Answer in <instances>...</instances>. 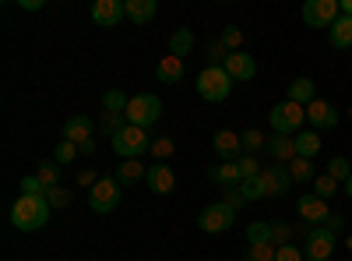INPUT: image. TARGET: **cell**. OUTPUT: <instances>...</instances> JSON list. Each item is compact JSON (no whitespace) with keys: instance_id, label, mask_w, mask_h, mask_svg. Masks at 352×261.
<instances>
[{"instance_id":"cell-30","label":"cell","mask_w":352,"mask_h":261,"mask_svg":"<svg viewBox=\"0 0 352 261\" xmlns=\"http://www.w3.org/2000/svg\"><path fill=\"white\" fill-rule=\"evenodd\" d=\"M36 177H39L46 187H56V184H60V163L43 159V163H39V169H36Z\"/></svg>"},{"instance_id":"cell-41","label":"cell","mask_w":352,"mask_h":261,"mask_svg":"<svg viewBox=\"0 0 352 261\" xmlns=\"http://www.w3.org/2000/svg\"><path fill=\"white\" fill-rule=\"evenodd\" d=\"M127 127V117H120V113H102V131L109 134V138H116Z\"/></svg>"},{"instance_id":"cell-49","label":"cell","mask_w":352,"mask_h":261,"mask_svg":"<svg viewBox=\"0 0 352 261\" xmlns=\"http://www.w3.org/2000/svg\"><path fill=\"white\" fill-rule=\"evenodd\" d=\"M78 152H85V156H92V152H96V141H85V145H78Z\"/></svg>"},{"instance_id":"cell-15","label":"cell","mask_w":352,"mask_h":261,"mask_svg":"<svg viewBox=\"0 0 352 261\" xmlns=\"http://www.w3.org/2000/svg\"><path fill=\"white\" fill-rule=\"evenodd\" d=\"M261 180L268 187V198H282L289 187H292V177H289V166H272V169H261Z\"/></svg>"},{"instance_id":"cell-8","label":"cell","mask_w":352,"mask_h":261,"mask_svg":"<svg viewBox=\"0 0 352 261\" xmlns=\"http://www.w3.org/2000/svg\"><path fill=\"white\" fill-rule=\"evenodd\" d=\"M342 18V4L338 0H307L303 4V21L310 28H331Z\"/></svg>"},{"instance_id":"cell-16","label":"cell","mask_w":352,"mask_h":261,"mask_svg":"<svg viewBox=\"0 0 352 261\" xmlns=\"http://www.w3.org/2000/svg\"><path fill=\"white\" fill-rule=\"evenodd\" d=\"M215 152L226 159V163H240V156H243V141H240V134L236 131H215Z\"/></svg>"},{"instance_id":"cell-24","label":"cell","mask_w":352,"mask_h":261,"mask_svg":"<svg viewBox=\"0 0 352 261\" xmlns=\"http://www.w3.org/2000/svg\"><path fill=\"white\" fill-rule=\"evenodd\" d=\"M144 177H148V166H141V159H124L116 166V180L120 184H138Z\"/></svg>"},{"instance_id":"cell-26","label":"cell","mask_w":352,"mask_h":261,"mask_svg":"<svg viewBox=\"0 0 352 261\" xmlns=\"http://www.w3.org/2000/svg\"><path fill=\"white\" fill-rule=\"evenodd\" d=\"M190 50H194V32L190 28H176V32L169 36V53L184 61V56H190Z\"/></svg>"},{"instance_id":"cell-3","label":"cell","mask_w":352,"mask_h":261,"mask_svg":"<svg viewBox=\"0 0 352 261\" xmlns=\"http://www.w3.org/2000/svg\"><path fill=\"white\" fill-rule=\"evenodd\" d=\"M268 117H272V134H289V138H296V134L303 131V121H307V106H296V103L282 99V103L272 106Z\"/></svg>"},{"instance_id":"cell-28","label":"cell","mask_w":352,"mask_h":261,"mask_svg":"<svg viewBox=\"0 0 352 261\" xmlns=\"http://www.w3.org/2000/svg\"><path fill=\"white\" fill-rule=\"evenodd\" d=\"M240 141H243V152H261V149H268V134L264 131H257V127H247L243 134H240Z\"/></svg>"},{"instance_id":"cell-22","label":"cell","mask_w":352,"mask_h":261,"mask_svg":"<svg viewBox=\"0 0 352 261\" xmlns=\"http://www.w3.org/2000/svg\"><path fill=\"white\" fill-rule=\"evenodd\" d=\"M328 39H331L335 50H349V46H352V18H349V14H342V18L328 28Z\"/></svg>"},{"instance_id":"cell-21","label":"cell","mask_w":352,"mask_h":261,"mask_svg":"<svg viewBox=\"0 0 352 261\" xmlns=\"http://www.w3.org/2000/svg\"><path fill=\"white\" fill-rule=\"evenodd\" d=\"M64 141H74V145H85L92 141V121L85 117V113H78V117H71L64 124Z\"/></svg>"},{"instance_id":"cell-1","label":"cell","mask_w":352,"mask_h":261,"mask_svg":"<svg viewBox=\"0 0 352 261\" xmlns=\"http://www.w3.org/2000/svg\"><path fill=\"white\" fill-rule=\"evenodd\" d=\"M50 201L36 198V194H21L11 205V226L21 229V233H32V229H43L50 222Z\"/></svg>"},{"instance_id":"cell-42","label":"cell","mask_w":352,"mask_h":261,"mask_svg":"<svg viewBox=\"0 0 352 261\" xmlns=\"http://www.w3.org/2000/svg\"><path fill=\"white\" fill-rule=\"evenodd\" d=\"M46 184L36 177V173H28V177H21V194H36V198H46Z\"/></svg>"},{"instance_id":"cell-17","label":"cell","mask_w":352,"mask_h":261,"mask_svg":"<svg viewBox=\"0 0 352 261\" xmlns=\"http://www.w3.org/2000/svg\"><path fill=\"white\" fill-rule=\"evenodd\" d=\"M268 156H272V163L289 166L292 159H296V141H292L289 134H268Z\"/></svg>"},{"instance_id":"cell-46","label":"cell","mask_w":352,"mask_h":261,"mask_svg":"<svg viewBox=\"0 0 352 261\" xmlns=\"http://www.w3.org/2000/svg\"><path fill=\"white\" fill-rule=\"evenodd\" d=\"M96 184H99V173H96V169H81V173H78V187H88V191H92Z\"/></svg>"},{"instance_id":"cell-23","label":"cell","mask_w":352,"mask_h":261,"mask_svg":"<svg viewBox=\"0 0 352 261\" xmlns=\"http://www.w3.org/2000/svg\"><path fill=\"white\" fill-rule=\"evenodd\" d=\"M124 8L134 25H148L155 18V0H124Z\"/></svg>"},{"instance_id":"cell-47","label":"cell","mask_w":352,"mask_h":261,"mask_svg":"<svg viewBox=\"0 0 352 261\" xmlns=\"http://www.w3.org/2000/svg\"><path fill=\"white\" fill-rule=\"evenodd\" d=\"M324 226H328V229H331V233H342V229H345V216H342V212H331V216H328V222H324Z\"/></svg>"},{"instance_id":"cell-38","label":"cell","mask_w":352,"mask_h":261,"mask_svg":"<svg viewBox=\"0 0 352 261\" xmlns=\"http://www.w3.org/2000/svg\"><path fill=\"white\" fill-rule=\"evenodd\" d=\"M173 152H176V145H173V138H155L152 141V156H155V163H169L173 159Z\"/></svg>"},{"instance_id":"cell-5","label":"cell","mask_w":352,"mask_h":261,"mask_svg":"<svg viewBox=\"0 0 352 261\" xmlns=\"http://www.w3.org/2000/svg\"><path fill=\"white\" fill-rule=\"evenodd\" d=\"M127 124H134V127H144L148 131L159 117H162V99L159 96H152V92H141V96H131V103H127Z\"/></svg>"},{"instance_id":"cell-48","label":"cell","mask_w":352,"mask_h":261,"mask_svg":"<svg viewBox=\"0 0 352 261\" xmlns=\"http://www.w3.org/2000/svg\"><path fill=\"white\" fill-rule=\"evenodd\" d=\"M21 11H43V0H18Z\"/></svg>"},{"instance_id":"cell-10","label":"cell","mask_w":352,"mask_h":261,"mask_svg":"<svg viewBox=\"0 0 352 261\" xmlns=\"http://www.w3.org/2000/svg\"><path fill=\"white\" fill-rule=\"evenodd\" d=\"M226 74L232 78V85H247V81H254L257 78V61L247 53V50H236V53H229L226 56Z\"/></svg>"},{"instance_id":"cell-27","label":"cell","mask_w":352,"mask_h":261,"mask_svg":"<svg viewBox=\"0 0 352 261\" xmlns=\"http://www.w3.org/2000/svg\"><path fill=\"white\" fill-rule=\"evenodd\" d=\"M289 177H292V184H307V180H317V169H314V163L310 159H292L289 163Z\"/></svg>"},{"instance_id":"cell-39","label":"cell","mask_w":352,"mask_h":261,"mask_svg":"<svg viewBox=\"0 0 352 261\" xmlns=\"http://www.w3.org/2000/svg\"><path fill=\"white\" fill-rule=\"evenodd\" d=\"M71 198H74V194H71L67 187H60V184L46 191V201H50V209H67V205H71Z\"/></svg>"},{"instance_id":"cell-50","label":"cell","mask_w":352,"mask_h":261,"mask_svg":"<svg viewBox=\"0 0 352 261\" xmlns=\"http://www.w3.org/2000/svg\"><path fill=\"white\" fill-rule=\"evenodd\" d=\"M342 14H349V18H352V0H342Z\"/></svg>"},{"instance_id":"cell-35","label":"cell","mask_w":352,"mask_h":261,"mask_svg":"<svg viewBox=\"0 0 352 261\" xmlns=\"http://www.w3.org/2000/svg\"><path fill=\"white\" fill-rule=\"evenodd\" d=\"M240 191H243V198H247V201H261V198H268V187H264V180H261V177H247V180L240 184Z\"/></svg>"},{"instance_id":"cell-33","label":"cell","mask_w":352,"mask_h":261,"mask_svg":"<svg viewBox=\"0 0 352 261\" xmlns=\"http://www.w3.org/2000/svg\"><path fill=\"white\" fill-rule=\"evenodd\" d=\"M275 254H278V247L275 244H247V261H275Z\"/></svg>"},{"instance_id":"cell-2","label":"cell","mask_w":352,"mask_h":261,"mask_svg":"<svg viewBox=\"0 0 352 261\" xmlns=\"http://www.w3.org/2000/svg\"><path fill=\"white\" fill-rule=\"evenodd\" d=\"M194 89H197V96H201L204 103H226V99L232 96V78L226 74V67H212V64H208V67L197 74Z\"/></svg>"},{"instance_id":"cell-12","label":"cell","mask_w":352,"mask_h":261,"mask_svg":"<svg viewBox=\"0 0 352 261\" xmlns=\"http://www.w3.org/2000/svg\"><path fill=\"white\" fill-rule=\"evenodd\" d=\"M124 18H127L124 0H96V4H92V21H96V25H102V28L120 25Z\"/></svg>"},{"instance_id":"cell-13","label":"cell","mask_w":352,"mask_h":261,"mask_svg":"<svg viewBox=\"0 0 352 261\" xmlns=\"http://www.w3.org/2000/svg\"><path fill=\"white\" fill-rule=\"evenodd\" d=\"M307 124H310L314 131L335 127V124H338V109H335L331 103H324V99H314V103L307 106Z\"/></svg>"},{"instance_id":"cell-18","label":"cell","mask_w":352,"mask_h":261,"mask_svg":"<svg viewBox=\"0 0 352 261\" xmlns=\"http://www.w3.org/2000/svg\"><path fill=\"white\" fill-rule=\"evenodd\" d=\"M208 180L219 184L222 191H226V187H240V184H243L240 163H219V166H212V169H208Z\"/></svg>"},{"instance_id":"cell-44","label":"cell","mask_w":352,"mask_h":261,"mask_svg":"<svg viewBox=\"0 0 352 261\" xmlns=\"http://www.w3.org/2000/svg\"><path fill=\"white\" fill-rule=\"evenodd\" d=\"M222 205H229L232 212H236L240 205H247V198H243L240 187H226V191H222Z\"/></svg>"},{"instance_id":"cell-29","label":"cell","mask_w":352,"mask_h":261,"mask_svg":"<svg viewBox=\"0 0 352 261\" xmlns=\"http://www.w3.org/2000/svg\"><path fill=\"white\" fill-rule=\"evenodd\" d=\"M127 103H131V96H124L120 89H109V92L102 96V109H106V113H120V117L127 113Z\"/></svg>"},{"instance_id":"cell-7","label":"cell","mask_w":352,"mask_h":261,"mask_svg":"<svg viewBox=\"0 0 352 261\" xmlns=\"http://www.w3.org/2000/svg\"><path fill=\"white\" fill-rule=\"evenodd\" d=\"M338 247V233H331L328 226H310L307 240H303V254L307 261H328Z\"/></svg>"},{"instance_id":"cell-4","label":"cell","mask_w":352,"mask_h":261,"mask_svg":"<svg viewBox=\"0 0 352 261\" xmlns=\"http://www.w3.org/2000/svg\"><path fill=\"white\" fill-rule=\"evenodd\" d=\"M152 141L155 138H148V131H144V127L127 124L120 134L113 138V152L120 156V159H141L144 152H152Z\"/></svg>"},{"instance_id":"cell-14","label":"cell","mask_w":352,"mask_h":261,"mask_svg":"<svg viewBox=\"0 0 352 261\" xmlns=\"http://www.w3.org/2000/svg\"><path fill=\"white\" fill-rule=\"evenodd\" d=\"M144 184H148L152 194H169V191L176 187V173H173L169 163H155V166H148V177H144Z\"/></svg>"},{"instance_id":"cell-31","label":"cell","mask_w":352,"mask_h":261,"mask_svg":"<svg viewBox=\"0 0 352 261\" xmlns=\"http://www.w3.org/2000/svg\"><path fill=\"white\" fill-rule=\"evenodd\" d=\"M247 244H272V222H250L247 226Z\"/></svg>"},{"instance_id":"cell-19","label":"cell","mask_w":352,"mask_h":261,"mask_svg":"<svg viewBox=\"0 0 352 261\" xmlns=\"http://www.w3.org/2000/svg\"><path fill=\"white\" fill-rule=\"evenodd\" d=\"M285 99L289 103H296V106H310L317 99V85L314 78H292L289 81V89H285Z\"/></svg>"},{"instance_id":"cell-34","label":"cell","mask_w":352,"mask_h":261,"mask_svg":"<svg viewBox=\"0 0 352 261\" xmlns=\"http://www.w3.org/2000/svg\"><path fill=\"white\" fill-rule=\"evenodd\" d=\"M219 43H222L229 53H236V50L243 46V28H236V25H226V28H222V36H219Z\"/></svg>"},{"instance_id":"cell-6","label":"cell","mask_w":352,"mask_h":261,"mask_svg":"<svg viewBox=\"0 0 352 261\" xmlns=\"http://www.w3.org/2000/svg\"><path fill=\"white\" fill-rule=\"evenodd\" d=\"M120 198H124V184L120 180L116 177H99V184L88 191V209L106 216V212H113L116 205H120Z\"/></svg>"},{"instance_id":"cell-51","label":"cell","mask_w":352,"mask_h":261,"mask_svg":"<svg viewBox=\"0 0 352 261\" xmlns=\"http://www.w3.org/2000/svg\"><path fill=\"white\" fill-rule=\"evenodd\" d=\"M345 194H349V198H352V177H349V180H345Z\"/></svg>"},{"instance_id":"cell-25","label":"cell","mask_w":352,"mask_h":261,"mask_svg":"<svg viewBox=\"0 0 352 261\" xmlns=\"http://www.w3.org/2000/svg\"><path fill=\"white\" fill-rule=\"evenodd\" d=\"M292 141H296V156H300V159H314V156L320 152V134H317L314 127H310V131H300Z\"/></svg>"},{"instance_id":"cell-9","label":"cell","mask_w":352,"mask_h":261,"mask_svg":"<svg viewBox=\"0 0 352 261\" xmlns=\"http://www.w3.org/2000/svg\"><path fill=\"white\" fill-rule=\"evenodd\" d=\"M232 222H236V212H232L229 205H222V201L201 209V216H197V226L204 229V233H226V229H232Z\"/></svg>"},{"instance_id":"cell-37","label":"cell","mask_w":352,"mask_h":261,"mask_svg":"<svg viewBox=\"0 0 352 261\" xmlns=\"http://www.w3.org/2000/svg\"><path fill=\"white\" fill-rule=\"evenodd\" d=\"M272 244H275V247L292 244V222H285V219H275V222H272Z\"/></svg>"},{"instance_id":"cell-32","label":"cell","mask_w":352,"mask_h":261,"mask_svg":"<svg viewBox=\"0 0 352 261\" xmlns=\"http://www.w3.org/2000/svg\"><path fill=\"white\" fill-rule=\"evenodd\" d=\"M314 194H317V198H324V201H328V198H335V194H338V180H335V177H328V173H317V180H314Z\"/></svg>"},{"instance_id":"cell-40","label":"cell","mask_w":352,"mask_h":261,"mask_svg":"<svg viewBox=\"0 0 352 261\" xmlns=\"http://www.w3.org/2000/svg\"><path fill=\"white\" fill-rule=\"evenodd\" d=\"M78 159V145L74 141H60L56 145V152H53V163H60V166H71Z\"/></svg>"},{"instance_id":"cell-20","label":"cell","mask_w":352,"mask_h":261,"mask_svg":"<svg viewBox=\"0 0 352 261\" xmlns=\"http://www.w3.org/2000/svg\"><path fill=\"white\" fill-rule=\"evenodd\" d=\"M184 74H187V67H184V61L180 56H162L159 61V67H155V78L162 81V85H180L184 81Z\"/></svg>"},{"instance_id":"cell-43","label":"cell","mask_w":352,"mask_h":261,"mask_svg":"<svg viewBox=\"0 0 352 261\" xmlns=\"http://www.w3.org/2000/svg\"><path fill=\"white\" fill-rule=\"evenodd\" d=\"M240 173H243V180H247V177H261V163H257V156L243 152V156H240Z\"/></svg>"},{"instance_id":"cell-11","label":"cell","mask_w":352,"mask_h":261,"mask_svg":"<svg viewBox=\"0 0 352 261\" xmlns=\"http://www.w3.org/2000/svg\"><path fill=\"white\" fill-rule=\"evenodd\" d=\"M296 212H300V219H303L307 226H324L328 216H331V205H328L324 198H317V194H303V198L296 201Z\"/></svg>"},{"instance_id":"cell-52","label":"cell","mask_w":352,"mask_h":261,"mask_svg":"<svg viewBox=\"0 0 352 261\" xmlns=\"http://www.w3.org/2000/svg\"><path fill=\"white\" fill-rule=\"evenodd\" d=\"M349 121H352V106H349Z\"/></svg>"},{"instance_id":"cell-36","label":"cell","mask_w":352,"mask_h":261,"mask_svg":"<svg viewBox=\"0 0 352 261\" xmlns=\"http://www.w3.org/2000/svg\"><path fill=\"white\" fill-rule=\"evenodd\" d=\"M324 173H328V177H335L338 184H345V180L352 177V166H349V159H345V156H335V159L328 163V169H324Z\"/></svg>"},{"instance_id":"cell-45","label":"cell","mask_w":352,"mask_h":261,"mask_svg":"<svg viewBox=\"0 0 352 261\" xmlns=\"http://www.w3.org/2000/svg\"><path fill=\"white\" fill-rule=\"evenodd\" d=\"M307 254L296 247V244H285V247H278V254H275V261H303Z\"/></svg>"}]
</instances>
